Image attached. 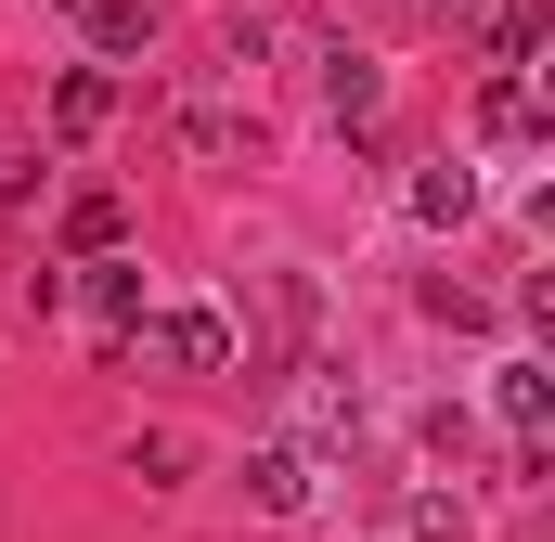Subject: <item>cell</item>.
Segmentation results:
<instances>
[{
  "label": "cell",
  "instance_id": "1",
  "mask_svg": "<svg viewBox=\"0 0 555 542\" xmlns=\"http://www.w3.org/2000/svg\"><path fill=\"white\" fill-rule=\"evenodd\" d=\"M142 349H155L168 375H233V310H155Z\"/></svg>",
  "mask_w": 555,
  "mask_h": 542
},
{
  "label": "cell",
  "instance_id": "2",
  "mask_svg": "<svg viewBox=\"0 0 555 542\" xmlns=\"http://www.w3.org/2000/svg\"><path fill=\"white\" fill-rule=\"evenodd\" d=\"M78 297H91L104 349H130V336H142V259H91V284H78Z\"/></svg>",
  "mask_w": 555,
  "mask_h": 542
},
{
  "label": "cell",
  "instance_id": "3",
  "mask_svg": "<svg viewBox=\"0 0 555 542\" xmlns=\"http://www.w3.org/2000/svg\"><path fill=\"white\" fill-rule=\"evenodd\" d=\"M246 504H259V517H297V504H310V452H297V439L246 452Z\"/></svg>",
  "mask_w": 555,
  "mask_h": 542
},
{
  "label": "cell",
  "instance_id": "4",
  "mask_svg": "<svg viewBox=\"0 0 555 542\" xmlns=\"http://www.w3.org/2000/svg\"><path fill=\"white\" fill-rule=\"evenodd\" d=\"M323 104H336V130H375V117H388V65H375V52H336Z\"/></svg>",
  "mask_w": 555,
  "mask_h": 542
},
{
  "label": "cell",
  "instance_id": "5",
  "mask_svg": "<svg viewBox=\"0 0 555 542\" xmlns=\"http://www.w3.org/2000/svg\"><path fill=\"white\" fill-rule=\"evenodd\" d=\"M104 52H155V0H78Z\"/></svg>",
  "mask_w": 555,
  "mask_h": 542
},
{
  "label": "cell",
  "instance_id": "6",
  "mask_svg": "<svg viewBox=\"0 0 555 542\" xmlns=\"http://www.w3.org/2000/svg\"><path fill=\"white\" fill-rule=\"evenodd\" d=\"M491 401H504V426H517V439H543L555 388H543V362H504V388H491Z\"/></svg>",
  "mask_w": 555,
  "mask_h": 542
},
{
  "label": "cell",
  "instance_id": "7",
  "mask_svg": "<svg viewBox=\"0 0 555 542\" xmlns=\"http://www.w3.org/2000/svg\"><path fill=\"white\" fill-rule=\"evenodd\" d=\"M52 117H65V130H104V117H117V78H104V65H78V78L52 91Z\"/></svg>",
  "mask_w": 555,
  "mask_h": 542
},
{
  "label": "cell",
  "instance_id": "8",
  "mask_svg": "<svg viewBox=\"0 0 555 542\" xmlns=\"http://www.w3.org/2000/svg\"><path fill=\"white\" fill-rule=\"evenodd\" d=\"M65 233H78L91 259H117V233H130V194H78V207H65Z\"/></svg>",
  "mask_w": 555,
  "mask_h": 542
},
{
  "label": "cell",
  "instance_id": "9",
  "mask_svg": "<svg viewBox=\"0 0 555 542\" xmlns=\"http://www.w3.org/2000/svg\"><path fill=\"white\" fill-rule=\"evenodd\" d=\"M478 130H491V142H530V130H543V117H530V78H491V91H478Z\"/></svg>",
  "mask_w": 555,
  "mask_h": 542
},
{
  "label": "cell",
  "instance_id": "10",
  "mask_svg": "<svg viewBox=\"0 0 555 542\" xmlns=\"http://www.w3.org/2000/svg\"><path fill=\"white\" fill-rule=\"evenodd\" d=\"M465 207H478V181H465V168H426V181H414V220H439V233H452Z\"/></svg>",
  "mask_w": 555,
  "mask_h": 542
},
{
  "label": "cell",
  "instance_id": "11",
  "mask_svg": "<svg viewBox=\"0 0 555 542\" xmlns=\"http://www.w3.org/2000/svg\"><path fill=\"white\" fill-rule=\"evenodd\" d=\"M181 155L220 168V155H233V104H181Z\"/></svg>",
  "mask_w": 555,
  "mask_h": 542
},
{
  "label": "cell",
  "instance_id": "12",
  "mask_svg": "<svg viewBox=\"0 0 555 542\" xmlns=\"http://www.w3.org/2000/svg\"><path fill=\"white\" fill-rule=\"evenodd\" d=\"M362 426V388L349 375H310V439H349Z\"/></svg>",
  "mask_w": 555,
  "mask_h": 542
},
{
  "label": "cell",
  "instance_id": "13",
  "mask_svg": "<svg viewBox=\"0 0 555 542\" xmlns=\"http://www.w3.org/2000/svg\"><path fill=\"white\" fill-rule=\"evenodd\" d=\"M491 52H504V65H530V52H543V13H530V0H504V13H491Z\"/></svg>",
  "mask_w": 555,
  "mask_h": 542
},
{
  "label": "cell",
  "instance_id": "14",
  "mask_svg": "<svg viewBox=\"0 0 555 542\" xmlns=\"http://www.w3.org/2000/svg\"><path fill=\"white\" fill-rule=\"evenodd\" d=\"M414 542H465V504L452 491H414Z\"/></svg>",
  "mask_w": 555,
  "mask_h": 542
}]
</instances>
